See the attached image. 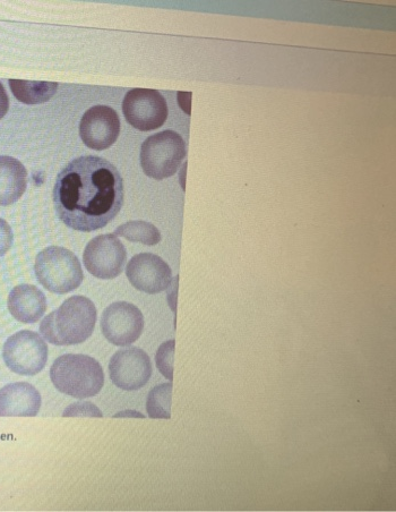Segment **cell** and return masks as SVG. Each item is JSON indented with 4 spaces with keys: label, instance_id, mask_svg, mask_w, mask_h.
<instances>
[{
    "label": "cell",
    "instance_id": "cell-19",
    "mask_svg": "<svg viewBox=\"0 0 396 512\" xmlns=\"http://www.w3.org/2000/svg\"><path fill=\"white\" fill-rule=\"evenodd\" d=\"M175 345V340L167 341L159 347L156 356L159 371L170 381L174 379Z\"/></svg>",
    "mask_w": 396,
    "mask_h": 512
},
{
    "label": "cell",
    "instance_id": "cell-2",
    "mask_svg": "<svg viewBox=\"0 0 396 512\" xmlns=\"http://www.w3.org/2000/svg\"><path fill=\"white\" fill-rule=\"evenodd\" d=\"M97 318V307L88 297L72 296L42 320L40 332L50 344L79 345L92 336Z\"/></svg>",
    "mask_w": 396,
    "mask_h": 512
},
{
    "label": "cell",
    "instance_id": "cell-22",
    "mask_svg": "<svg viewBox=\"0 0 396 512\" xmlns=\"http://www.w3.org/2000/svg\"><path fill=\"white\" fill-rule=\"evenodd\" d=\"M10 109V99H8L7 93L3 84L0 83V119H3Z\"/></svg>",
    "mask_w": 396,
    "mask_h": 512
},
{
    "label": "cell",
    "instance_id": "cell-8",
    "mask_svg": "<svg viewBox=\"0 0 396 512\" xmlns=\"http://www.w3.org/2000/svg\"><path fill=\"white\" fill-rule=\"evenodd\" d=\"M127 251L115 234L100 235L85 247L83 262L92 276L103 280L122 275Z\"/></svg>",
    "mask_w": 396,
    "mask_h": 512
},
{
    "label": "cell",
    "instance_id": "cell-5",
    "mask_svg": "<svg viewBox=\"0 0 396 512\" xmlns=\"http://www.w3.org/2000/svg\"><path fill=\"white\" fill-rule=\"evenodd\" d=\"M186 143L175 131L150 136L142 144L141 166L146 176L157 181L174 176L186 158Z\"/></svg>",
    "mask_w": 396,
    "mask_h": 512
},
{
    "label": "cell",
    "instance_id": "cell-17",
    "mask_svg": "<svg viewBox=\"0 0 396 512\" xmlns=\"http://www.w3.org/2000/svg\"><path fill=\"white\" fill-rule=\"evenodd\" d=\"M115 235L124 237L129 242L148 246L157 245L161 242L160 230L153 224L142 220L129 221V223L119 226Z\"/></svg>",
    "mask_w": 396,
    "mask_h": 512
},
{
    "label": "cell",
    "instance_id": "cell-1",
    "mask_svg": "<svg viewBox=\"0 0 396 512\" xmlns=\"http://www.w3.org/2000/svg\"><path fill=\"white\" fill-rule=\"evenodd\" d=\"M54 204L57 216L67 227L84 233L96 232L122 210V175L106 159H74L57 176Z\"/></svg>",
    "mask_w": 396,
    "mask_h": 512
},
{
    "label": "cell",
    "instance_id": "cell-15",
    "mask_svg": "<svg viewBox=\"0 0 396 512\" xmlns=\"http://www.w3.org/2000/svg\"><path fill=\"white\" fill-rule=\"evenodd\" d=\"M27 186L28 172L22 162L8 156L0 157V207L19 201Z\"/></svg>",
    "mask_w": 396,
    "mask_h": 512
},
{
    "label": "cell",
    "instance_id": "cell-3",
    "mask_svg": "<svg viewBox=\"0 0 396 512\" xmlns=\"http://www.w3.org/2000/svg\"><path fill=\"white\" fill-rule=\"evenodd\" d=\"M50 378L58 391L76 399L97 396L105 384V373L100 363L81 354L58 357L51 366Z\"/></svg>",
    "mask_w": 396,
    "mask_h": 512
},
{
    "label": "cell",
    "instance_id": "cell-11",
    "mask_svg": "<svg viewBox=\"0 0 396 512\" xmlns=\"http://www.w3.org/2000/svg\"><path fill=\"white\" fill-rule=\"evenodd\" d=\"M126 276L133 287L150 295L165 292L172 284V270L169 264L152 253L133 256L127 264Z\"/></svg>",
    "mask_w": 396,
    "mask_h": 512
},
{
    "label": "cell",
    "instance_id": "cell-6",
    "mask_svg": "<svg viewBox=\"0 0 396 512\" xmlns=\"http://www.w3.org/2000/svg\"><path fill=\"white\" fill-rule=\"evenodd\" d=\"M3 358L12 372L33 377L46 368L48 346L37 332L23 330L7 339Z\"/></svg>",
    "mask_w": 396,
    "mask_h": 512
},
{
    "label": "cell",
    "instance_id": "cell-18",
    "mask_svg": "<svg viewBox=\"0 0 396 512\" xmlns=\"http://www.w3.org/2000/svg\"><path fill=\"white\" fill-rule=\"evenodd\" d=\"M172 383H163L153 388L146 401V411L151 418L170 420Z\"/></svg>",
    "mask_w": 396,
    "mask_h": 512
},
{
    "label": "cell",
    "instance_id": "cell-12",
    "mask_svg": "<svg viewBox=\"0 0 396 512\" xmlns=\"http://www.w3.org/2000/svg\"><path fill=\"white\" fill-rule=\"evenodd\" d=\"M119 134L120 119L113 108L92 107L82 117L81 139L92 150L102 151L113 147Z\"/></svg>",
    "mask_w": 396,
    "mask_h": 512
},
{
    "label": "cell",
    "instance_id": "cell-9",
    "mask_svg": "<svg viewBox=\"0 0 396 512\" xmlns=\"http://www.w3.org/2000/svg\"><path fill=\"white\" fill-rule=\"evenodd\" d=\"M101 330L109 343L115 346L133 345L143 334V313L131 303L111 304L102 313Z\"/></svg>",
    "mask_w": 396,
    "mask_h": 512
},
{
    "label": "cell",
    "instance_id": "cell-7",
    "mask_svg": "<svg viewBox=\"0 0 396 512\" xmlns=\"http://www.w3.org/2000/svg\"><path fill=\"white\" fill-rule=\"evenodd\" d=\"M123 112L126 121L142 132L158 130L168 118L165 97L151 89L129 91L124 98Z\"/></svg>",
    "mask_w": 396,
    "mask_h": 512
},
{
    "label": "cell",
    "instance_id": "cell-21",
    "mask_svg": "<svg viewBox=\"0 0 396 512\" xmlns=\"http://www.w3.org/2000/svg\"><path fill=\"white\" fill-rule=\"evenodd\" d=\"M13 241L14 235L11 226L6 220L0 218V256L11 250Z\"/></svg>",
    "mask_w": 396,
    "mask_h": 512
},
{
    "label": "cell",
    "instance_id": "cell-10",
    "mask_svg": "<svg viewBox=\"0 0 396 512\" xmlns=\"http://www.w3.org/2000/svg\"><path fill=\"white\" fill-rule=\"evenodd\" d=\"M109 374L115 386L125 391L143 388L152 377L150 356L140 348L120 349L109 364Z\"/></svg>",
    "mask_w": 396,
    "mask_h": 512
},
{
    "label": "cell",
    "instance_id": "cell-13",
    "mask_svg": "<svg viewBox=\"0 0 396 512\" xmlns=\"http://www.w3.org/2000/svg\"><path fill=\"white\" fill-rule=\"evenodd\" d=\"M40 392L28 382H16L0 389V417H34L40 412Z\"/></svg>",
    "mask_w": 396,
    "mask_h": 512
},
{
    "label": "cell",
    "instance_id": "cell-4",
    "mask_svg": "<svg viewBox=\"0 0 396 512\" xmlns=\"http://www.w3.org/2000/svg\"><path fill=\"white\" fill-rule=\"evenodd\" d=\"M37 279L50 293L65 295L79 288L84 273L79 258L64 247L51 246L36 259Z\"/></svg>",
    "mask_w": 396,
    "mask_h": 512
},
{
    "label": "cell",
    "instance_id": "cell-14",
    "mask_svg": "<svg viewBox=\"0 0 396 512\" xmlns=\"http://www.w3.org/2000/svg\"><path fill=\"white\" fill-rule=\"evenodd\" d=\"M7 305L15 320L32 324L45 315L47 298L37 286L20 285L12 289Z\"/></svg>",
    "mask_w": 396,
    "mask_h": 512
},
{
    "label": "cell",
    "instance_id": "cell-16",
    "mask_svg": "<svg viewBox=\"0 0 396 512\" xmlns=\"http://www.w3.org/2000/svg\"><path fill=\"white\" fill-rule=\"evenodd\" d=\"M14 97L25 105L45 104L58 90L56 82L10 80Z\"/></svg>",
    "mask_w": 396,
    "mask_h": 512
},
{
    "label": "cell",
    "instance_id": "cell-20",
    "mask_svg": "<svg viewBox=\"0 0 396 512\" xmlns=\"http://www.w3.org/2000/svg\"><path fill=\"white\" fill-rule=\"evenodd\" d=\"M66 417H102L100 409L88 401L84 403H75L66 408L64 412Z\"/></svg>",
    "mask_w": 396,
    "mask_h": 512
},
{
    "label": "cell",
    "instance_id": "cell-23",
    "mask_svg": "<svg viewBox=\"0 0 396 512\" xmlns=\"http://www.w3.org/2000/svg\"><path fill=\"white\" fill-rule=\"evenodd\" d=\"M134 415L144 418V415L139 414V413H136V414H134V413L133 414L120 413V414H117L116 417H119V416H134Z\"/></svg>",
    "mask_w": 396,
    "mask_h": 512
}]
</instances>
